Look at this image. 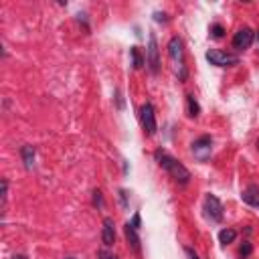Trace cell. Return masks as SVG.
Segmentation results:
<instances>
[{"label":"cell","instance_id":"obj_25","mask_svg":"<svg viewBox=\"0 0 259 259\" xmlns=\"http://www.w3.org/2000/svg\"><path fill=\"white\" fill-rule=\"evenodd\" d=\"M12 259H26V257H24V255H14Z\"/></svg>","mask_w":259,"mask_h":259},{"label":"cell","instance_id":"obj_27","mask_svg":"<svg viewBox=\"0 0 259 259\" xmlns=\"http://www.w3.org/2000/svg\"><path fill=\"white\" fill-rule=\"evenodd\" d=\"M257 150H259V140H257Z\"/></svg>","mask_w":259,"mask_h":259},{"label":"cell","instance_id":"obj_12","mask_svg":"<svg viewBox=\"0 0 259 259\" xmlns=\"http://www.w3.org/2000/svg\"><path fill=\"white\" fill-rule=\"evenodd\" d=\"M20 156H22V162H24V168L26 170H32L34 166V148L30 144H24L20 148Z\"/></svg>","mask_w":259,"mask_h":259},{"label":"cell","instance_id":"obj_15","mask_svg":"<svg viewBox=\"0 0 259 259\" xmlns=\"http://www.w3.org/2000/svg\"><path fill=\"white\" fill-rule=\"evenodd\" d=\"M130 55H132V65H134V69H142L144 57H142L140 49H138V47H132V49H130Z\"/></svg>","mask_w":259,"mask_h":259},{"label":"cell","instance_id":"obj_5","mask_svg":"<svg viewBox=\"0 0 259 259\" xmlns=\"http://www.w3.org/2000/svg\"><path fill=\"white\" fill-rule=\"evenodd\" d=\"M146 65L150 67V73L152 75H158V71H160V51H158V40H156L154 34H150V40H148Z\"/></svg>","mask_w":259,"mask_h":259},{"label":"cell","instance_id":"obj_11","mask_svg":"<svg viewBox=\"0 0 259 259\" xmlns=\"http://www.w3.org/2000/svg\"><path fill=\"white\" fill-rule=\"evenodd\" d=\"M241 198L245 204L249 206H259V186L257 184H249L243 192H241Z\"/></svg>","mask_w":259,"mask_h":259},{"label":"cell","instance_id":"obj_18","mask_svg":"<svg viewBox=\"0 0 259 259\" xmlns=\"http://www.w3.org/2000/svg\"><path fill=\"white\" fill-rule=\"evenodd\" d=\"M251 251H253V247H251V243H249V241H245V243L241 245V249H239L241 257H249V255H251Z\"/></svg>","mask_w":259,"mask_h":259},{"label":"cell","instance_id":"obj_19","mask_svg":"<svg viewBox=\"0 0 259 259\" xmlns=\"http://www.w3.org/2000/svg\"><path fill=\"white\" fill-rule=\"evenodd\" d=\"M6 200H8V180L4 178L2 180V208L6 206Z\"/></svg>","mask_w":259,"mask_h":259},{"label":"cell","instance_id":"obj_22","mask_svg":"<svg viewBox=\"0 0 259 259\" xmlns=\"http://www.w3.org/2000/svg\"><path fill=\"white\" fill-rule=\"evenodd\" d=\"M154 20H158V22H166L168 18H166V14H160V12H156V14H154Z\"/></svg>","mask_w":259,"mask_h":259},{"label":"cell","instance_id":"obj_20","mask_svg":"<svg viewBox=\"0 0 259 259\" xmlns=\"http://www.w3.org/2000/svg\"><path fill=\"white\" fill-rule=\"evenodd\" d=\"M140 212H134V217H132V221H130V225L134 227V229H140Z\"/></svg>","mask_w":259,"mask_h":259},{"label":"cell","instance_id":"obj_26","mask_svg":"<svg viewBox=\"0 0 259 259\" xmlns=\"http://www.w3.org/2000/svg\"><path fill=\"white\" fill-rule=\"evenodd\" d=\"M257 45H259V30H257Z\"/></svg>","mask_w":259,"mask_h":259},{"label":"cell","instance_id":"obj_17","mask_svg":"<svg viewBox=\"0 0 259 259\" xmlns=\"http://www.w3.org/2000/svg\"><path fill=\"white\" fill-rule=\"evenodd\" d=\"M93 206H97V208H103V194H101V190H93Z\"/></svg>","mask_w":259,"mask_h":259},{"label":"cell","instance_id":"obj_10","mask_svg":"<svg viewBox=\"0 0 259 259\" xmlns=\"http://www.w3.org/2000/svg\"><path fill=\"white\" fill-rule=\"evenodd\" d=\"M123 233H125V239H127V243H130V247L134 249V253H142V245H140V237H138V229H134L130 223H125V227H123Z\"/></svg>","mask_w":259,"mask_h":259},{"label":"cell","instance_id":"obj_1","mask_svg":"<svg viewBox=\"0 0 259 259\" xmlns=\"http://www.w3.org/2000/svg\"><path fill=\"white\" fill-rule=\"evenodd\" d=\"M154 158H156V162L176 180V182H180V184H188V180H190V172H188V168L182 164V162H178L176 158H172L166 150H156L154 152Z\"/></svg>","mask_w":259,"mask_h":259},{"label":"cell","instance_id":"obj_14","mask_svg":"<svg viewBox=\"0 0 259 259\" xmlns=\"http://www.w3.org/2000/svg\"><path fill=\"white\" fill-rule=\"evenodd\" d=\"M237 239V231L235 229H223L221 233H219V241L223 243V245H229V243H233Z\"/></svg>","mask_w":259,"mask_h":259},{"label":"cell","instance_id":"obj_24","mask_svg":"<svg viewBox=\"0 0 259 259\" xmlns=\"http://www.w3.org/2000/svg\"><path fill=\"white\" fill-rule=\"evenodd\" d=\"M184 251H186V255H188V259H198V255H196V253H194V251H192L190 247H186Z\"/></svg>","mask_w":259,"mask_h":259},{"label":"cell","instance_id":"obj_23","mask_svg":"<svg viewBox=\"0 0 259 259\" xmlns=\"http://www.w3.org/2000/svg\"><path fill=\"white\" fill-rule=\"evenodd\" d=\"M119 198H121V204L125 206L127 204V192L125 190H119Z\"/></svg>","mask_w":259,"mask_h":259},{"label":"cell","instance_id":"obj_8","mask_svg":"<svg viewBox=\"0 0 259 259\" xmlns=\"http://www.w3.org/2000/svg\"><path fill=\"white\" fill-rule=\"evenodd\" d=\"M253 30L249 28V26H243V28H239L237 32H235V36H233V49H237V51H245V49H249L251 47V42H253Z\"/></svg>","mask_w":259,"mask_h":259},{"label":"cell","instance_id":"obj_21","mask_svg":"<svg viewBox=\"0 0 259 259\" xmlns=\"http://www.w3.org/2000/svg\"><path fill=\"white\" fill-rule=\"evenodd\" d=\"M99 257H101V259H117L113 253H109V251H105V249H103V251H99Z\"/></svg>","mask_w":259,"mask_h":259},{"label":"cell","instance_id":"obj_3","mask_svg":"<svg viewBox=\"0 0 259 259\" xmlns=\"http://www.w3.org/2000/svg\"><path fill=\"white\" fill-rule=\"evenodd\" d=\"M206 61L214 67H235L239 65V59L231 53H225V51H219V49H210L206 51Z\"/></svg>","mask_w":259,"mask_h":259},{"label":"cell","instance_id":"obj_4","mask_svg":"<svg viewBox=\"0 0 259 259\" xmlns=\"http://www.w3.org/2000/svg\"><path fill=\"white\" fill-rule=\"evenodd\" d=\"M140 121H142V127L148 136H154L156 134V113H154V105L152 103H144L140 107Z\"/></svg>","mask_w":259,"mask_h":259},{"label":"cell","instance_id":"obj_7","mask_svg":"<svg viewBox=\"0 0 259 259\" xmlns=\"http://www.w3.org/2000/svg\"><path fill=\"white\" fill-rule=\"evenodd\" d=\"M204 214L214 223L223 221V204L214 194H206L204 196Z\"/></svg>","mask_w":259,"mask_h":259},{"label":"cell","instance_id":"obj_2","mask_svg":"<svg viewBox=\"0 0 259 259\" xmlns=\"http://www.w3.org/2000/svg\"><path fill=\"white\" fill-rule=\"evenodd\" d=\"M168 55L174 61V65L180 69V79L186 77V69H184V49H182V40L178 36H172L168 42Z\"/></svg>","mask_w":259,"mask_h":259},{"label":"cell","instance_id":"obj_16","mask_svg":"<svg viewBox=\"0 0 259 259\" xmlns=\"http://www.w3.org/2000/svg\"><path fill=\"white\" fill-rule=\"evenodd\" d=\"M223 34H225L223 24H212V26H210V36H212V38H221Z\"/></svg>","mask_w":259,"mask_h":259},{"label":"cell","instance_id":"obj_6","mask_svg":"<svg viewBox=\"0 0 259 259\" xmlns=\"http://www.w3.org/2000/svg\"><path fill=\"white\" fill-rule=\"evenodd\" d=\"M210 150H212V138H210V136H200V138H196V140L192 142V154H194V158H198L200 162L208 160Z\"/></svg>","mask_w":259,"mask_h":259},{"label":"cell","instance_id":"obj_13","mask_svg":"<svg viewBox=\"0 0 259 259\" xmlns=\"http://www.w3.org/2000/svg\"><path fill=\"white\" fill-rule=\"evenodd\" d=\"M186 105H188V113H190L192 117H198V115H200V105H198V101L194 99L192 93L186 95Z\"/></svg>","mask_w":259,"mask_h":259},{"label":"cell","instance_id":"obj_9","mask_svg":"<svg viewBox=\"0 0 259 259\" xmlns=\"http://www.w3.org/2000/svg\"><path fill=\"white\" fill-rule=\"evenodd\" d=\"M101 241L105 247H111L115 243V229H113V219L105 217L103 219V229H101Z\"/></svg>","mask_w":259,"mask_h":259},{"label":"cell","instance_id":"obj_28","mask_svg":"<svg viewBox=\"0 0 259 259\" xmlns=\"http://www.w3.org/2000/svg\"><path fill=\"white\" fill-rule=\"evenodd\" d=\"M65 259H75V257H65Z\"/></svg>","mask_w":259,"mask_h":259}]
</instances>
